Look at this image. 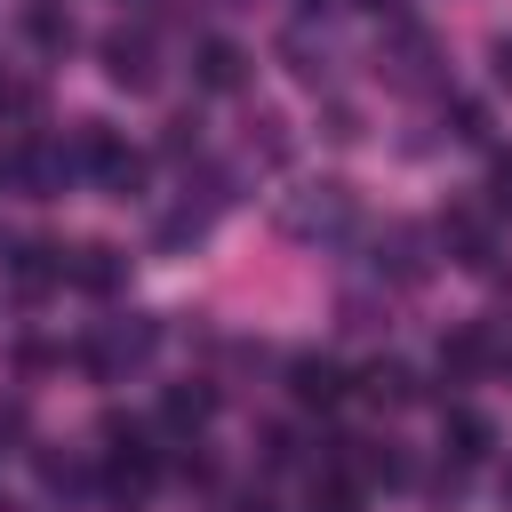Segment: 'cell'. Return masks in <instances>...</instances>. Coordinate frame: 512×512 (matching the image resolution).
Returning a JSON list of instances; mask_svg holds the SVG:
<instances>
[{"label":"cell","mask_w":512,"mask_h":512,"mask_svg":"<svg viewBox=\"0 0 512 512\" xmlns=\"http://www.w3.org/2000/svg\"><path fill=\"white\" fill-rule=\"evenodd\" d=\"M40 480H48L56 496H80V488H88V472H80L72 456H40Z\"/></svg>","instance_id":"cell-18"},{"label":"cell","mask_w":512,"mask_h":512,"mask_svg":"<svg viewBox=\"0 0 512 512\" xmlns=\"http://www.w3.org/2000/svg\"><path fill=\"white\" fill-rule=\"evenodd\" d=\"M112 440H120V448H104V504L136 512V504L152 496V480H160V456L136 448V432H120V424H112Z\"/></svg>","instance_id":"cell-3"},{"label":"cell","mask_w":512,"mask_h":512,"mask_svg":"<svg viewBox=\"0 0 512 512\" xmlns=\"http://www.w3.org/2000/svg\"><path fill=\"white\" fill-rule=\"evenodd\" d=\"M208 416H216V392L208 384H168V400H160V424L168 432H200Z\"/></svg>","instance_id":"cell-13"},{"label":"cell","mask_w":512,"mask_h":512,"mask_svg":"<svg viewBox=\"0 0 512 512\" xmlns=\"http://www.w3.org/2000/svg\"><path fill=\"white\" fill-rule=\"evenodd\" d=\"M104 72H112V88H128V96H144V88L160 80V56H152V32H128V24H112V32H104Z\"/></svg>","instance_id":"cell-5"},{"label":"cell","mask_w":512,"mask_h":512,"mask_svg":"<svg viewBox=\"0 0 512 512\" xmlns=\"http://www.w3.org/2000/svg\"><path fill=\"white\" fill-rule=\"evenodd\" d=\"M432 64H440V48H432V32H416V24H392V32L376 40V72H384L392 88H432Z\"/></svg>","instance_id":"cell-4"},{"label":"cell","mask_w":512,"mask_h":512,"mask_svg":"<svg viewBox=\"0 0 512 512\" xmlns=\"http://www.w3.org/2000/svg\"><path fill=\"white\" fill-rule=\"evenodd\" d=\"M384 248H392V272H400V280H424V232L392 224V232H384Z\"/></svg>","instance_id":"cell-16"},{"label":"cell","mask_w":512,"mask_h":512,"mask_svg":"<svg viewBox=\"0 0 512 512\" xmlns=\"http://www.w3.org/2000/svg\"><path fill=\"white\" fill-rule=\"evenodd\" d=\"M304 8H336V0H304Z\"/></svg>","instance_id":"cell-22"},{"label":"cell","mask_w":512,"mask_h":512,"mask_svg":"<svg viewBox=\"0 0 512 512\" xmlns=\"http://www.w3.org/2000/svg\"><path fill=\"white\" fill-rule=\"evenodd\" d=\"M496 80L512 88V40H496Z\"/></svg>","instance_id":"cell-21"},{"label":"cell","mask_w":512,"mask_h":512,"mask_svg":"<svg viewBox=\"0 0 512 512\" xmlns=\"http://www.w3.org/2000/svg\"><path fill=\"white\" fill-rule=\"evenodd\" d=\"M288 392H296L304 408H336V400H344V368H336L328 352H304V360H288Z\"/></svg>","instance_id":"cell-8"},{"label":"cell","mask_w":512,"mask_h":512,"mask_svg":"<svg viewBox=\"0 0 512 512\" xmlns=\"http://www.w3.org/2000/svg\"><path fill=\"white\" fill-rule=\"evenodd\" d=\"M488 360H496L488 328H456V336H440V376H448V384H472Z\"/></svg>","instance_id":"cell-11"},{"label":"cell","mask_w":512,"mask_h":512,"mask_svg":"<svg viewBox=\"0 0 512 512\" xmlns=\"http://www.w3.org/2000/svg\"><path fill=\"white\" fill-rule=\"evenodd\" d=\"M24 40H32V48H48V56H72L80 24H72V8H64V0H24Z\"/></svg>","instance_id":"cell-9"},{"label":"cell","mask_w":512,"mask_h":512,"mask_svg":"<svg viewBox=\"0 0 512 512\" xmlns=\"http://www.w3.org/2000/svg\"><path fill=\"white\" fill-rule=\"evenodd\" d=\"M352 216H360V200H352V184H336V176L296 184V192L280 200V232H288V240H344Z\"/></svg>","instance_id":"cell-1"},{"label":"cell","mask_w":512,"mask_h":512,"mask_svg":"<svg viewBox=\"0 0 512 512\" xmlns=\"http://www.w3.org/2000/svg\"><path fill=\"white\" fill-rule=\"evenodd\" d=\"M0 512H16V504H8V496H0Z\"/></svg>","instance_id":"cell-24"},{"label":"cell","mask_w":512,"mask_h":512,"mask_svg":"<svg viewBox=\"0 0 512 512\" xmlns=\"http://www.w3.org/2000/svg\"><path fill=\"white\" fill-rule=\"evenodd\" d=\"M24 112H40V80H24V72L0 64V120H24Z\"/></svg>","instance_id":"cell-17"},{"label":"cell","mask_w":512,"mask_h":512,"mask_svg":"<svg viewBox=\"0 0 512 512\" xmlns=\"http://www.w3.org/2000/svg\"><path fill=\"white\" fill-rule=\"evenodd\" d=\"M440 248H448L456 264H472V272H480V264H496V232H488L472 208H448V216H440Z\"/></svg>","instance_id":"cell-7"},{"label":"cell","mask_w":512,"mask_h":512,"mask_svg":"<svg viewBox=\"0 0 512 512\" xmlns=\"http://www.w3.org/2000/svg\"><path fill=\"white\" fill-rule=\"evenodd\" d=\"M152 344H160V328H152V320H136V312H128V320H104V328L88 336V368H96L104 384H120L128 368H144V360H152Z\"/></svg>","instance_id":"cell-2"},{"label":"cell","mask_w":512,"mask_h":512,"mask_svg":"<svg viewBox=\"0 0 512 512\" xmlns=\"http://www.w3.org/2000/svg\"><path fill=\"white\" fill-rule=\"evenodd\" d=\"M448 120H456V136H464V144H480V136H488V112H480V104H448Z\"/></svg>","instance_id":"cell-20"},{"label":"cell","mask_w":512,"mask_h":512,"mask_svg":"<svg viewBox=\"0 0 512 512\" xmlns=\"http://www.w3.org/2000/svg\"><path fill=\"white\" fill-rule=\"evenodd\" d=\"M360 392L384 400V408H400V400H416V376H408V360H368L360 368Z\"/></svg>","instance_id":"cell-15"},{"label":"cell","mask_w":512,"mask_h":512,"mask_svg":"<svg viewBox=\"0 0 512 512\" xmlns=\"http://www.w3.org/2000/svg\"><path fill=\"white\" fill-rule=\"evenodd\" d=\"M504 496H512V472H504Z\"/></svg>","instance_id":"cell-23"},{"label":"cell","mask_w":512,"mask_h":512,"mask_svg":"<svg viewBox=\"0 0 512 512\" xmlns=\"http://www.w3.org/2000/svg\"><path fill=\"white\" fill-rule=\"evenodd\" d=\"M192 80L216 88V96L248 88V48H232V40H200V48H192Z\"/></svg>","instance_id":"cell-6"},{"label":"cell","mask_w":512,"mask_h":512,"mask_svg":"<svg viewBox=\"0 0 512 512\" xmlns=\"http://www.w3.org/2000/svg\"><path fill=\"white\" fill-rule=\"evenodd\" d=\"M120 272H128V264H120V248H104V240H88V248H72V256H64V280H80L88 296H112V288H120Z\"/></svg>","instance_id":"cell-10"},{"label":"cell","mask_w":512,"mask_h":512,"mask_svg":"<svg viewBox=\"0 0 512 512\" xmlns=\"http://www.w3.org/2000/svg\"><path fill=\"white\" fill-rule=\"evenodd\" d=\"M440 432H448V456H456V464H472V456H488V448H496V424H488L480 408H448V416H440Z\"/></svg>","instance_id":"cell-12"},{"label":"cell","mask_w":512,"mask_h":512,"mask_svg":"<svg viewBox=\"0 0 512 512\" xmlns=\"http://www.w3.org/2000/svg\"><path fill=\"white\" fill-rule=\"evenodd\" d=\"M488 208H496V216H512V152H496V160H488Z\"/></svg>","instance_id":"cell-19"},{"label":"cell","mask_w":512,"mask_h":512,"mask_svg":"<svg viewBox=\"0 0 512 512\" xmlns=\"http://www.w3.org/2000/svg\"><path fill=\"white\" fill-rule=\"evenodd\" d=\"M8 272H16V288H24V296H40V288H56V280H64V256H56L48 240H24Z\"/></svg>","instance_id":"cell-14"}]
</instances>
